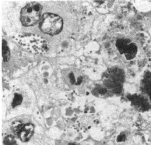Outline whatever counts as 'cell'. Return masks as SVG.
I'll use <instances>...</instances> for the list:
<instances>
[{"mask_svg":"<svg viewBox=\"0 0 151 145\" xmlns=\"http://www.w3.org/2000/svg\"><path fill=\"white\" fill-rule=\"evenodd\" d=\"M15 41L25 50L34 54H42L48 50L47 41L38 35L20 33L14 36Z\"/></svg>","mask_w":151,"mask_h":145,"instance_id":"obj_1","label":"cell"},{"mask_svg":"<svg viewBox=\"0 0 151 145\" xmlns=\"http://www.w3.org/2000/svg\"><path fill=\"white\" fill-rule=\"evenodd\" d=\"M63 26V19L59 15L51 13L44 14L40 23V28L43 33L51 36L60 33Z\"/></svg>","mask_w":151,"mask_h":145,"instance_id":"obj_2","label":"cell"},{"mask_svg":"<svg viewBox=\"0 0 151 145\" xmlns=\"http://www.w3.org/2000/svg\"><path fill=\"white\" fill-rule=\"evenodd\" d=\"M42 6L36 2H32L24 7L21 12V21L26 27L34 26L40 20Z\"/></svg>","mask_w":151,"mask_h":145,"instance_id":"obj_3","label":"cell"},{"mask_svg":"<svg viewBox=\"0 0 151 145\" xmlns=\"http://www.w3.org/2000/svg\"><path fill=\"white\" fill-rule=\"evenodd\" d=\"M34 129V127L32 124L27 123L25 124L18 136L22 141H28L32 135Z\"/></svg>","mask_w":151,"mask_h":145,"instance_id":"obj_4","label":"cell"},{"mask_svg":"<svg viewBox=\"0 0 151 145\" xmlns=\"http://www.w3.org/2000/svg\"><path fill=\"white\" fill-rule=\"evenodd\" d=\"M137 52V46L135 44L132 43L128 45L124 54L126 59L128 60H130L135 57Z\"/></svg>","mask_w":151,"mask_h":145,"instance_id":"obj_5","label":"cell"},{"mask_svg":"<svg viewBox=\"0 0 151 145\" xmlns=\"http://www.w3.org/2000/svg\"><path fill=\"white\" fill-rule=\"evenodd\" d=\"M128 42L126 40L123 39H119L117 40L116 43V46L117 49L121 54H123L127 48Z\"/></svg>","mask_w":151,"mask_h":145,"instance_id":"obj_6","label":"cell"},{"mask_svg":"<svg viewBox=\"0 0 151 145\" xmlns=\"http://www.w3.org/2000/svg\"><path fill=\"white\" fill-rule=\"evenodd\" d=\"M2 56L4 61H7L9 59V49L8 46L6 42L5 41H3L2 44Z\"/></svg>","mask_w":151,"mask_h":145,"instance_id":"obj_7","label":"cell"},{"mask_svg":"<svg viewBox=\"0 0 151 145\" xmlns=\"http://www.w3.org/2000/svg\"><path fill=\"white\" fill-rule=\"evenodd\" d=\"M24 124H22L20 122H14L12 124V131L15 135L18 136L19 133L21 132V130L24 127Z\"/></svg>","mask_w":151,"mask_h":145,"instance_id":"obj_8","label":"cell"},{"mask_svg":"<svg viewBox=\"0 0 151 145\" xmlns=\"http://www.w3.org/2000/svg\"><path fill=\"white\" fill-rule=\"evenodd\" d=\"M23 101V97L21 94L16 93L14 94V98L12 103V106L13 108L21 104Z\"/></svg>","mask_w":151,"mask_h":145,"instance_id":"obj_9","label":"cell"},{"mask_svg":"<svg viewBox=\"0 0 151 145\" xmlns=\"http://www.w3.org/2000/svg\"><path fill=\"white\" fill-rule=\"evenodd\" d=\"M113 91L115 93L119 94L120 93L122 90V86L118 83H115V84H113Z\"/></svg>","mask_w":151,"mask_h":145,"instance_id":"obj_10","label":"cell"},{"mask_svg":"<svg viewBox=\"0 0 151 145\" xmlns=\"http://www.w3.org/2000/svg\"><path fill=\"white\" fill-rule=\"evenodd\" d=\"M4 144L5 145H17L14 139L11 138H7L4 140Z\"/></svg>","mask_w":151,"mask_h":145,"instance_id":"obj_11","label":"cell"},{"mask_svg":"<svg viewBox=\"0 0 151 145\" xmlns=\"http://www.w3.org/2000/svg\"><path fill=\"white\" fill-rule=\"evenodd\" d=\"M69 78L70 81L72 84H76V80L74 74L73 72H71L69 75Z\"/></svg>","mask_w":151,"mask_h":145,"instance_id":"obj_12","label":"cell"},{"mask_svg":"<svg viewBox=\"0 0 151 145\" xmlns=\"http://www.w3.org/2000/svg\"><path fill=\"white\" fill-rule=\"evenodd\" d=\"M126 140V136L124 134H121L117 137V141L118 142L125 141Z\"/></svg>","mask_w":151,"mask_h":145,"instance_id":"obj_13","label":"cell"},{"mask_svg":"<svg viewBox=\"0 0 151 145\" xmlns=\"http://www.w3.org/2000/svg\"><path fill=\"white\" fill-rule=\"evenodd\" d=\"M99 92L101 94H104L106 92V89L105 88H101L99 89Z\"/></svg>","mask_w":151,"mask_h":145,"instance_id":"obj_14","label":"cell"},{"mask_svg":"<svg viewBox=\"0 0 151 145\" xmlns=\"http://www.w3.org/2000/svg\"><path fill=\"white\" fill-rule=\"evenodd\" d=\"M96 2L99 3L100 4H103V3L104 2V1H97Z\"/></svg>","mask_w":151,"mask_h":145,"instance_id":"obj_15","label":"cell"},{"mask_svg":"<svg viewBox=\"0 0 151 145\" xmlns=\"http://www.w3.org/2000/svg\"><path fill=\"white\" fill-rule=\"evenodd\" d=\"M68 145H76L75 144H73V143H71V144H69Z\"/></svg>","mask_w":151,"mask_h":145,"instance_id":"obj_16","label":"cell"},{"mask_svg":"<svg viewBox=\"0 0 151 145\" xmlns=\"http://www.w3.org/2000/svg\"><path fill=\"white\" fill-rule=\"evenodd\" d=\"M150 100L151 101V92H150Z\"/></svg>","mask_w":151,"mask_h":145,"instance_id":"obj_17","label":"cell"}]
</instances>
